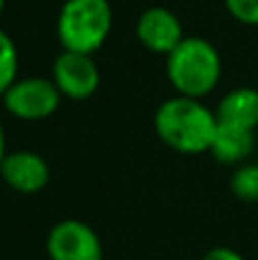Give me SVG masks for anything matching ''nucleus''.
I'll return each mask as SVG.
<instances>
[{"instance_id":"nucleus-1","label":"nucleus","mask_w":258,"mask_h":260,"mask_svg":"<svg viewBox=\"0 0 258 260\" xmlns=\"http://www.w3.org/2000/svg\"><path fill=\"white\" fill-rule=\"evenodd\" d=\"M153 128L167 148L183 155L208 153L217 133V117L201 99L172 96L155 110Z\"/></svg>"},{"instance_id":"nucleus-2","label":"nucleus","mask_w":258,"mask_h":260,"mask_svg":"<svg viewBox=\"0 0 258 260\" xmlns=\"http://www.w3.org/2000/svg\"><path fill=\"white\" fill-rule=\"evenodd\" d=\"M165 73L178 96L206 99L222 80V55L204 37H187L165 57Z\"/></svg>"},{"instance_id":"nucleus-3","label":"nucleus","mask_w":258,"mask_h":260,"mask_svg":"<svg viewBox=\"0 0 258 260\" xmlns=\"http://www.w3.org/2000/svg\"><path fill=\"white\" fill-rule=\"evenodd\" d=\"M114 12L110 0H64L57 14V39L62 50L94 55L112 32Z\"/></svg>"},{"instance_id":"nucleus-4","label":"nucleus","mask_w":258,"mask_h":260,"mask_svg":"<svg viewBox=\"0 0 258 260\" xmlns=\"http://www.w3.org/2000/svg\"><path fill=\"white\" fill-rule=\"evenodd\" d=\"M62 103V94L50 78H18L3 96V105L14 119L44 121L53 117Z\"/></svg>"},{"instance_id":"nucleus-5","label":"nucleus","mask_w":258,"mask_h":260,"mask_svg":"<svg viewBox=\"0 0 258 260\" xmlns=\"http://www.w3.org/2000/svg\"><path fill=\"white\" fill-rule=\"evenodd\" d=\"M48 260H103V242L87 221L62 219L46 235Z\"/></svg>"},{"instance_id":"nucleus-6","label":"nucleus","mask_w":258,"mask_h":260,"mask_svg":"<svg viewBox=\"0 0 258 260\" xmlns=\"http://www.w3.org/2000/svg\"><path fill=\"white\" fill-rule=\"evenodd\" d=\"M50 80L59 89L62 99L69 101H87L99 91L101 87V71L94 55L82 53H62L55 57L50 69Z\"/></svg>"},{"instance_id":"nucleus-7","label":"nucleus","mask_w":258,"mask_h":260,"mask_svg":"<svg viewBox=\"0 0 258 260\" xmlns=\"http://www.w3.org/2000/svg\"><path fill=\"white\" fill-rule=\"evenodd\" d=\"M135 37L146 50L167 57L185 39V32H183V23L172 9L153 5L137 16Z\"/></svg>"},{"instance_id":"nucleus-8","label":"nucleus","mask_w":258,"mask_h":260,"mask_svg":"<svg viewBox=\"0 0 258 260\" xmlns=\"http://www.w3.org/2000/svg\"><path fill=\"white\" fill-rule=\"evenodd\" d=\"M0 178L18 194H37L48 185L50 167L35 151H12L0 162Z\"/></svg>"},{"instance_id":"nucleus-9","label":"nucleus","mask_w":258,"mask_h":260,"mask_svg":"<svg viewBox=\"0 0 258 260\" xmlns=\"http://www.w3.org/2000/svg\"><path fill=\"white\" fill-rule=\"evenodd\" d=\"M217 123L242 130L258 128V89L254 87H236L222 96L215 110Z\"/></svg>"},{"instance_id":"nucleus-10","label":"nucleus","mask_w":258,"mask_h":260,"mask_svg":"<svg viewBox=\"0 0 258 260\" xmlns=\"http://www.w3.org/2000/svg\"><path fill=\"white\" fill-rule=\"evenodd\" d=\"M256 151V133L254 130H242L233 126L217 123V133L210 144V155L217 162L229 167H240L249 162V157Z\"/></svg>"},{"instance_id":"nucleus-11","label":"nucleus","mask_w":258,"mask_h":260,"mask_svg":"<svg viewBox=\"0 0 258 260\" xmlns=\"http://www.w3.org/2000/svg\"><path fill=\"white\" fill-rule=\"evenodd\" d=\"M233 197H238L240 201H258V165L256 162H245V165L236 167L229 180Z\"/></svg>"},{"instance_id":"nucleus-12","label":"nucleus","mask_w":258,"mask_h":260,"mask_svg":"<svg viewBox=\"0 0 258 260\" xmlns=\"http://www.w3.org/2000/svg\"><path fill=\"white\" fill-rule=\"evenodd\" d=\"M18 80V48L5 30H0V99Z\"/></svg>"},{"instance_id":"nucleus-13","label":"nucleus","mask_w":258,"mask_h":260,"mask_svg":"<svg viewBox=\"0 0 258 260\" xmlns=\"http://www.w3.org/2000/svg\"><path fill=\"white\" fill-rule=\"evenodd\" d=\"M229 16L242 25H258V0H224Z\"/></svg>"},{"instance_id":"nucleus-14","label":"nucleus","mask_w":258,"mask_h":260,"mask_svg":"<svg viewBox=\"0 0 258 260\" xmlns=\"http://www.w3.org/2000/svg\"><path fill=\"white\" fill-rule=\"evenodd\" d=\"M201 260H245V258L231 247H213L201 256Z\"/></svg>"},{"instance_id":"nucleus-15","label":"nucleus","mask_w":258,"mask_h":260,"mask_svg":"<svg viewBox=\"0 0 258 260\" xmlns=\"http://www.w3.org/2000/svg\"><path fill=\"white\" fill-rule=\"evenodd\" d=\"M5 155H7V148H5V128L0 123V162L5 160Z\"/></svg>"},{"instance_id":"nucleus-16","label":"nucleus","mask_w":258,"mask_h":260,"mask_svg":"<svg viewBox=\"0 0 258 260\" xmlns=\"http://www.w3.org/2000/svg\"><path fill=\"white\" fill-rule=\"evenodd\" d=\"M3 12H5V0H0V16H3Z\"/></svg>"},{"instance_id":"nucleus-17","label":"nucleus","mask_w":258,"mask_h":260,"mask_svg":"<svg viewBox=\"0 0 258 260\" xmlns=\"http://www.w3.org/2000/svg\"><path fill=\"white\" fill-rule=\"evenodd\" d=\"M256 165H258V157H256Z\"/></svg>"}]
</instances>
